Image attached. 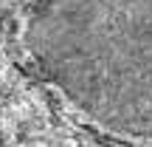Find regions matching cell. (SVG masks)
Masks as SVG:
<instances>
[{
  "label": "cell",
  "mask_w": 152,
  "mask_h": 147,
  "mask_svg": "<svg viewBox=\"0 0 152 147\" xmlns=\"http://www.w3.org/2000/svg\"><path fill=\"white\" fill-rule=\"evenodd\" d=\"M28 48L93 122L152 139V0H37Z\"/></svg>",
  "instance_id": "cell-1"
}]
</instances>
